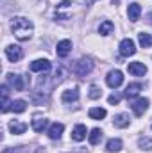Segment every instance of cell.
I'll return each mask as SVG.
<instances>
[{
    "instance_id": "1",
    "label": "cell",
    "mask_w": 152,
    "mask_h": 153,
    "mask_svg": "<svg viewBox=\"0 0 152 153\" xmlns=\"http://www.w3.org/2000/svg\"><path fill=\"white\" fill-rule=\"evenodd\" d=\"M11 30L14 34V38L20 39V41H29L32 38V32H34V27H32V22L23 18V16H16L11 20Z\"/></svg>"
},
{
    "instance_id": "18",
    "label": "cell",
    "mask_w": 152,
    "mask_h": 153,
    "mask_svg": "<svg viewBox=\"0 0 152 153\" xmlns=\"http://www.w3.org/2000/svg\"><path fill=\"white\" fill-rule=\"evenodd\" d=\"M138 41H140V46L141 48H149V46H152V34L140 32L138 34Z\"/></svg>"
},
{
    "instance_id": "4",
    "label": "cell",
    "mask_w": 152,
    "mask_h": 153,
    "mask_svg": "<svg viewBox=\"0 0 152 153\" xmlns=\"http://www.w3.org/2000/svg\"><path fill=\"white\" fill-rule=\"evenodd\" d=\"M106 82H108V85L113 87V89L120 87L122 82H123V75H122V71H120V70H113V71H109L108 76H106Z\"/></svg>"
},
{
    "instance_id": "25",
    "label": "cell",
    "mask_w": 152,
    "mask_h": 153,
    "mask_svg": "<svg viewBox=\"0 0 152 153\" xmlns=\"http://www.w3.org/2000/svg\"><path fill=\"white\" fill-rule=\"evenodd\" d=\"M138 144H140V148H141V150L152 152V139H150V137H140Z\"/></svg>"
},
{
    "instance_id": "13",
    "label": "cell",
    "mask_w": 152,
    "mask_h": 153,
    "mask_svg": "<svg viewBox=\"0 0 152 153\" xmlns=\"http://www.w3.org/2000/svg\"><path fill=\"white\" fill-rule=\"evenodd\" d=\"M86 134H88L86 126H84V125H77L75 128H74V132H72V139L77 141V143H81V141L86 139Z\"/></svg>"
},
{
    "instance_id": "15",
    "label": "cell",
    "mask_w": 152,
    "mask_h": 153,
    "mask_svg": "<svg viewBox=\"0 0 152 153\" xmlns=\"http://www.w3.org/2000/svg\"><path fill=\"white\" fill-rule=\"evenodd\" d=\"M47 125H48V121H47L45 117H41V116H36V117L32 119V130L38 132V134L47 128Z\"/></svg>"
},
{
    "instance_id": "17",
    "label": "cell",
    "mask_w": 152,
    "mask_h": 153,
    "mask_svg": "<svg viewBox=\"0 0 152 153\" xmlns=\"http://www.w3.org/2000/svg\"><path fill=\"white\" fill-rule=\"evenodd\" d=\"M113 29H114L113 22L106 20V22H102V23H100V27H99V34H100V36H109V34L113 32Z\"/></svg>"
},
{
    "instance_id": "5",
    "label": "cell",
    "mask_w": 152,
    "mask_h": 153,
    "mask_svg": "<svg viewBox=\"0 0 152 153\" xmlns=\"http://www.w3.org/2000/svg\"><path fill=\"white\" fill-rule=\"evenodd\" d=\"M5 57H7L11 62H18V61L23 57V52H22L20 46H16V45H9V46L5 48Z\"/></svg>"
},
{
    "instance_id": "32",
    "label": "cell",
    "mask_w": 152,
    "mask_h": 153,
    "mask_svg": "<svg viewBox=\"0 0 152 153\" xmlns=\"http://www.w3.org/2000/svg\"><path fill=\"white\" fill-rule=\"evenodd\" d=\"M113 2H118V0H113Z\"/></svg>"
},
{
    "instance_id": "27",
    "label": "cell",
    "mask_w": 152,
    "mask_h": 153,
    "mask_svg": "<svg viewBox=\"0 0 152 153\" xmlns=\"http://www.w3.org/2000/svg\"><path fill=\"white\" fill-rule=\"evenodd\" d=\"M120 98H122L120 94H111V96L108 98V102H109L111 105H116V103H120Z\"/></svg>"
},
{
    "instance_id": "24",
    "label": "cell",
    "mask_w": 152,
    "mask_h": 153,
    "mask_svg": "<svg viewBox=\"0 0 152 153\" xmlns=\"http://www.w3.org/2000/svg\"><path fill=\"white\" fill-rule=\"evenodd\" d=\"M88 139H90V144H93V146H95V144H99V143H100V139H102V130L93 128Z\"/></svg>"
},
{
    "instance_id": "7",
    "label": "cell",
    "mask_w": 152,
    "mask_h": 153,
    "mask_svg": "<svg viewBox=\"0 0 152 153\" xmlns=\"http://www.w3.org/2000/svg\"><path fill=\"white\" fill-rule=\"evenodd\" d=\"M7 82L9 85L14 89V91H23L25 84H23V78L22 75H14V73H7Z\"/></svg>"
},
{
    "instance_id": "3",
    "label": "cell",
    "mask_w": 152,
    "mask_h": 153,
    "mask_svg": "<svg viewBox=\"0 0 152 153\" xmlns=\"http://www.w3.org/2000/svg\"><path fill=\"white\" fill-rule=\"evenodd\" d=\"M118 50H120V55H123V57H131V55L136 53V45H134L132 39L127 38V39H123V41L120 43Z\"/></svg>"
},
{
    "instance_id": "20",
    "label": "cell",
    "mask_w": 152,
    "mask_h": 153,
    "mask_svg": "<svg viewBox=\"0 0 152 153\" xmlns=\"http://www.w3.org/2000/svg\"><path fill=\"white\" fill-rule=\"evenodd\" d=\"M122 146H123V144H122V141H120V139H109V141H108L106 150H108L109 153H116V152H120V150H122Z\"/></svg>"
},
{
    "instance_id": "26",
    "label": "cell",
    "mask_w": 152,
    "mask_h": 153,
    "mask_svg": "<svg viewBox=\"0 0 152 153\" xmlns=\"http://www.w3.org/2000/svg\"><path fill=\"white\" fill-rule=\"evenodd\" d=\"M100 96H102V91H100L97 85H91V87H90V98H91V100H97V98H100Z\"/></svg>"
},
{
    "instance_id": "31",
    "label": "cell",
    "mask_w": 152,
    "mask_h": 153,
    "mask_svg": "<svg viewBox=\"0 0 152 153\" xmlns=\"http://www.w3.org/2000/svg\"><path fill=\"white\" fill-rule=\"evenodd\" d=\"M147 20H149V23H152V13H149V14H147Z\"/></svg>"
},
{
    "instance_id": "23",
    "label": "cell",
    "mask_w": 152,
    "mask_h": 153,
    "mask_svg": "<svg viewBox=\"0 0 152 153\" xmlns=\"http://www.w3.org/2000/svg\"><path fill=\"white\" fill-rule=\"evenodd\" d=\"M11 109H13L16 114H22V112H25L27 103H25L23 100H14V102H11Z\"/></svg>"
},
{
    "instance_id": "28",
    "label": "cell",
    "mask_w": 152,
    "mask_h": 153,
    "mask_svg": "<svg viewBox=\"0 0 152 153\" xmlns=\"http://www.w3.org/2000/svg\"><path fill=\"white\" fill-rule=\"evenodd\" d=\"M7 96H9V89L7 85H2V100H7Z\"/></svg>"
},
{
    "instance_id": "22",
    "label": "cell",
    "mask_w": 152,
    "mask_h": 153,
    "mask_svg": "<svg viewBox=\"0 0 152 153\" xmlns=\"http://www.w3.org/2000/svg\"><path fill=\"white\" fill-rule=\"evenodd\" d=\"M114 126L116 128H125V126H129V116L127 114H118L114 116Z\"/></svg>"
},
{
    "instance_id": "10",
    "label": "cell",
    "mask_w": 152,
    "mask_h": 153,
    "mask_svg": "<svg viewBox=\"0 0 152 153\" xmlns=\"http://www.w3.org/2000/svg\"><path fill=\"white\" fill-rule=\"evenodd\" d=\"M70 50H72V41L63 39V41H59V43H57L56 53H57V57H66V55L70 53Z\"/></svg>"
},
{
    "instance_id": "12",
    "label": "cell",
    "mask_w": 152,
    "mask_h": 153,
    "mask_svg": "<svg viewBox=\"0 0 152 153\" xmlns=\"http://www.w3.org/2000/svg\"><path fill=\"white\" fill-rule=\"evenodd\" d=\"M63 130H65V125H61V123H54L50 128H48V137L50 139H59L61 135H63Z\"/></svg>"
},
{
    "instance_id": "19",
    "label": "cell",
    "mask_w": 152,
    "mask_h": 153,
    "mask_svg": "<svg viewBox=\"0 0 152 153\" xmlns=\"http://www.w3.org/2000/svg\"><path fill=\"white\" fill-rule=\"evenodd\" d=\"M88 114H90L91 119H97V121H99V119H104L108 112H106V109H102V107H93V109H90Z\"/></svg>"
},
{
    "instance_id": "29",
    "label": "cell",
    "mask_w": 152,
    "mask_h": 153,
    "mask_svg": "<svg viewBox=\"0 0 152 153\" xmlns=\"http://www.w3.org/2000/svg\"><path fill=\"white\" fill-rule=\"evenodd\" d=\"M68 5H72V2H68V0H63V2H61L57 7H59V9H63V7H68Z\"/></svg>"
},
{
    "instance_id": "14",
    "label": "cell",
    "mask_w": 152,
    "mask_h": 153,
    "mask_svg": "<svg viewBox=\"0 0 152 153\" xmlns=\"http://www.w3.org/2000/svg\"><path fill=\"white\" fill-rule=\"evenodd\" d=\"M79 100V89L74 87V89H66L63 93V102L65 103H70V102H77Z\"/></svg>"
},
{
    "instance_id": "6",
    "label": "cell",
    "mask_w": 152,
    "mask_h": 153,
    "mask_svg": "<svg viewBox=\"0 0 152 153\" xmlns=\"http://www.w3.org/2000/svg\"><path fill=\"white\" fill-rule=\"evenodd\" d=\"M149 98H140V100H136L131 107H132V112L136 116H143V112H147V109H149Z\"/></svg>"
},
{
    "instance_id": "30",
    "label": "cell",
    "mask_w": 152,
    "mask_h": 153,
    "mask_svg": "<svg viewBox=\"0 0 152 153\" xmlns=\"http://www.w3.org/2000/svg\"><path fill=\"white\" fill-rule=\"evenodd\" d=\"M2 153H16V150H14V148H5Z\"/></svg>"
},
{
    "instance_id": "9",
    "label": "cell",
    "mask_w": 152,
    "mask_h": 153,
    "mask_svg": "<svg viewBox=\"0 0 152 153\" xmlns=\"http://www.w3.org/2000/svg\"><path fill=\"white\" fill-rule=\"evenodd\" d=\"M127 70H129L131 75H134V76H143L147 73V66L143 62H129Z\"/></svg>"
},
{
    "instance_id": "11",
    "label": "cell",
    "mask_w": 152,
    "mask_h": 153,
    "mask_svg": "<svg viewBox=\"0 0 152 153\" xmlns=\"http://www.w3.org/2000/svg\"><path fill=\"white\" fill-rule=\"evenodd\" d=\"M140 14H141V7H140V4H129V7H127V16H129V20L131 22H138L140 20Z\"/></svg>"
},
{
    "instance_id": "8",
    "label": "cell",
    "mask_w": 152,
    "mask_h": 153,
    "mask_svg": "<svg viewBox=\"0 0 152 153\" xmlns=\"http://www.w3.org/2000/svg\"><path fill=\"white\" fill-rule=\"evenodd\" d=\"M50 61L47 59H38L34 62H31V71H36V73H43V71H48L50 70Z\"/></svg>"
},
{
    "instance_id": "16",
    "label": "cell",
    "mask_w": 152,
    "mask_h": 153,
    "mask_svg": "<svg viewBox=\"0 0 152 153\" xmlns=\"http://www.w3.org/2000/svg\"><path fill=\"white\" fill-rule=\"evenodd\" d=\"M140 91H141V85L140 84H129L127 87H125V96L127 98H136L138 94H140Z\"/></svg>"
},
{
    "instance_id": "21",
    "label": "cell",
    "mask_w": 152,
    "mask_h": 153,
    "mask_svg": "<svg viewBox=\"0 0 152 153\" xmlns=\"http://www.w3.org/2000/svg\"><path fill=\"white\" fill-rule=\"evenodd\" d=\"M9 130L13 134H23L27 130V125L25 123H20V121H11L9 123Z\"/></svg>"
},
{
    "instance_id": "2",
    "label": "cell",
    "mask_w": 152,
    "mask_h": 153,
    "mask_svg": "<svg viewBox=\"0 0 152 153\" xmlns=\"http://www.w3.org/2000/svg\"><path fill=\"white\" fill-rule=\"evenodd\" d=\"M91 70H93V62H91L90 59H79V61H75V62L72 64V71L79 76L88 75Z\"/></svg>"
}]
</instances>
